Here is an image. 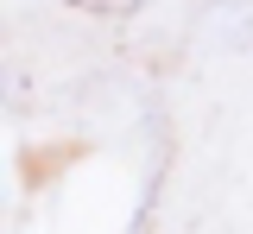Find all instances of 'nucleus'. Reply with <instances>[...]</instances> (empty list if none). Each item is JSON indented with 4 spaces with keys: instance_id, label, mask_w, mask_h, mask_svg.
I'll use <instances>...</instances> for the list:
<instances>
[{
    "instance_id": "nucleus-1",
    "label": "nucleus",
    "mask_w": 253,
    "mask_h": 234,
    "mask_svg": "<svg viewBox=\"0 0 253 234\" xmlns=\"http://www.w3.org/2000/svg\"><path fill=\"white\" fill-rule=\"evenodd\" d=\"M70 6H83V13H108V19H121V13H139L146 0H70Z\"/></svg>"
}]
</instances>
